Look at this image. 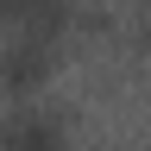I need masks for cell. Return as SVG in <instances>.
<instances>
[{"instance_id": "6da1fadb", "label": "cell", "mask_w": 151, "mask_h": 151, "mask_svg": "<svg viewBox=\"0 0 151 151\" xmlns=\"http://www.w3.org/2000/svg\"><path fill=\"white\" fill-rule=\"evenodd\" d=\"M0 151H63V132L44 113H6L0 120Z\"/></svg>"}, {"instance_id": "3957f363", "label": "cell", "mask_w": 151, "mask_h": 151, "mask_svg": "<svg viewBox=\"0 0 151 151\" xmlns=\"http://www.w3.org/2000/svg\"><path fill=\"white\" fill-rule=\"evenodd\" d=\"M32 6H50V0H0V13H6V19H13V13H32Z\"/></svg>"}, {"instance_id": "7a4b0ae2", "label": "cell", "mask_w": 151, "mask_h": 151, "mask_svg": "<svg viewBox=\"0 0 151 151\" xmlns=\"http://www.w3.org/2000/svg\"><path fill=\"white\" fill-rule=\"evenodd\" d=\"M38 76H44V44H38V38L0 50V82H6V88H32Z\"/></svg>"}]
</instances>
